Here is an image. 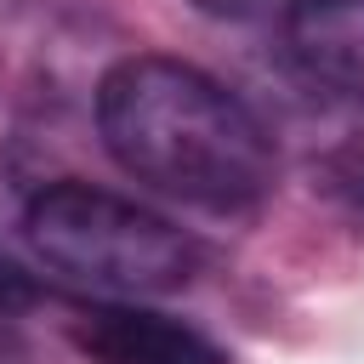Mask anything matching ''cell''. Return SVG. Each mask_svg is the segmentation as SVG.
<instances>
[{
    "label": "cell",
    "instance_id": "2",
    "mask_svg": "<svg viewBox=\"0 0 364 364\" xmlns=\"http://www.w3.org/2000/svg\"><path fill=\"white\" fill-rule=\"evenodd\" d=\"M34 256L102 296H165L199 273V245L136 199L91 182H46L23 205Z\"/></svg>",
    "mask_w": 364,
    "mask_h": 364
},
{
    "label": "cell",
    "instance_id": "3",
    "mask_svg": "<svg viewBox=\"0 0 364 364\" xmlns=\"http://www.w3.org/2000/svg\"><path fill=\"white\" fill-rule=\"evenodd\" d=\"M74 347L91 364H228V353L182 318L148 307H91L74 324Z\"/></svg>",
    "mask_w": 364,
    "mask_h": 364
},
{
    "label": "cell",
    "instance_id": "4",
    "mask_svg": "<svg viewBox=\"0 0 364 364\" xmlns=\"http://www.w3.org/2000/svg\"><path fill=\"white\" fill-rule=\"evenodd\" d=\"M284 51L313 85L364 108V0H307L284 23Z\"/></svg>",
    "mask_w": 364,
    "mask_h": 364
},
{
    "label": "cell",
    "instance_id": "5",
    "mask_svg": "<svg viewBox=\"0 0 364 364\" xmlns=\"http://www.w3.org/2000/svg\"><path fill=\"white\" fill-rule=\"evenodd\" d=\"M205 17H222V23H290L307 0H193Z\"/></svg>",
    "mask_w": 364,
    "mask_h": 364
},
{
    "label": "cell",
    "instance_id": "1",
    "mask_svg": "<svg viewBox=\"0 0 364 364\" xmlns=\"http://www.w3.org/2000/svg\"><path fill=\"white\" fill-rule=\"evenodd\" d=\"M97 136L108 159L205 210H245L273 188L267 125L205 68L159 51L119 57L97 80Z\"/></svg>",
    "mask_w": 364,
    "mask_h": 364
}]
</instances>
